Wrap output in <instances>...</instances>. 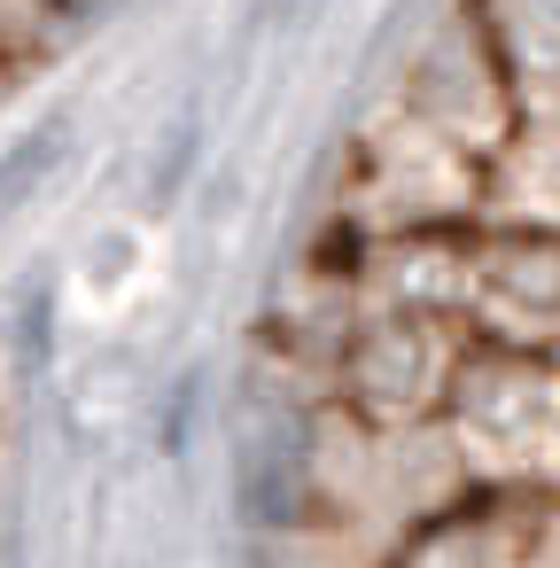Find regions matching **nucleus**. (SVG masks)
I'll return each mask as SVG.
<instances>
[{"mask_svg":"<svg viewBox=\"0 0 560 568\" xmlns=\"http://www.w3.org/2000/svg\"><path fill=\"white\" fill-rule=\"evenodd\" d=\"M350 382L358 397L381 413V420H405L436 397L444 366H436V335L428 327H366L358 358H350Z\"/></svg>","mask_w":560,"mask_h":568,"instance_id":"nucleus-1","label":"nucleus"}]
</instances>
